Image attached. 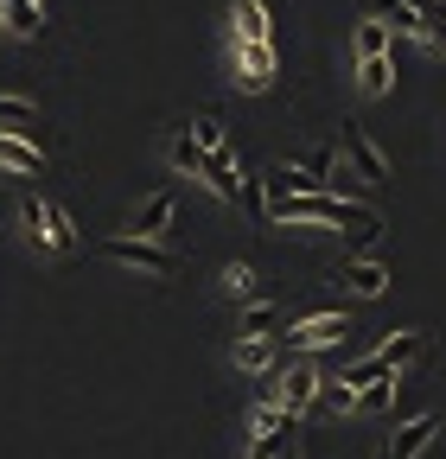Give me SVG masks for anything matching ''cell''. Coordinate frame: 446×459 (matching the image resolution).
Segmentation results:
<instances>
[{
    "instance_id": "1",
    "label": "cell",
    "mask_w": 446,
    "mask_h": 459,
    "mask_svg": "<svg viewBox=\"0 0 446 459\" xmlns=\"http://www.w3.org/2000/svg\"><path fill=\"white\" fill-rule=\"evenodd\" d=\"M268 217H300V223H345L351 249H370L382 237V217L370 204L351 198H331V192H287V198H268Z\"/></svg>"
},
{
    "instance_id": "2",
    "label": "cell",
    "mask_w": 446,
    "mask_h": 459,
    "mask_svg": "<svg viewBox=\"0 0 446 459\" xmlns=\"http://www.w3.org/2000/svg\"><path fill=\"white\" fill-rule=\"evenodd\" d=\"M102 255L122 262V268H141V274H179V255L166 243H147V237H108Z\"/></svg>"
},
{
    "instance_id": "3",
    "label": "cell",
    "mask_w": 446,
    "mask_h": 459,
    "mask_svg": "<svg viewBox=\"0 0 446 459\" xmlns=\"http://www.w3.org/2000/svg\"><path fill=\"white\" fill-rule=\"evenodd\" d=\"M345 338H351V319L345 313H313V319H300L287 332L294 351H325V344H345Z\"/></svg>"
},
{
    "instance_id": "4",
    "label": "cell",
    "mask_w": 446,
    "mask_h": 459,
    "mask_svg": "<svg viewBox=\"0 0 446 459\" xmlns=\"http://www.w3.org/2000/svg\"><path fill=\"white\" fill-rule=\"evenodd\" d=\"M274 383H281V395H274V402H281L287 415H306L313 402H319V370H313V364H287Z\"/></svg>"
},
{
    "instance_id": "5",
    "label": "cell",
    "mask_w": 446,
    "mask_h": 459,
    "mask_svg": "<svg viewBox=\"0 0 446 459\" xmlns=\"http://www.w3.org/2000/svg\"><path fill=\"white\" fill-rule=\"evenodd\" d=\"M433 434H440V415H415V421H402V428H396V440H389L376 459H415V453H427V446H433Z\"/></svg>"
},
{
    "instance_id": "6",
    "label": "cell",
    "mask_w": 446,
    "mask_h": 459,
    "mask_svg": "<svg viewBox=\"0 0 446 459\" xmlns=\"http://www.w3.org/2000/svg\"><path fill=\"white\" fill-rule=\"evenodd\" d=\"M345 160L357 166V179H364V186L389 179V160H382V153H376V141H370L364 128H351V122H345Z\"/></svg>"
},
{
    "instance_id": "7",
    "label": "cell",
    "mask_w": 446,
    "mask_h": 459,
    "mask_svg": "<svg viewBox=\"0 0 446 459\" xmlns=\"http://www.w3.org/2000/svg\"><path fill=\"white\" fill-rule=\"evenodd\" d=\"M173 211H179V198H173V192H153V198L134 211V230H141L147 243H159L166 230H173Z\"/></svg>"
},
{
    "instance_id": "8",
    "label": "cell",
    "mask_w": 446,
    "mask_h": 459,
    "mask_svg": "<svg viewBox=\"0 0 446 459\" xmlns=\"http://www.w3.org/2000/svg\"><path fill=\"white\" fill-rule=\"evenodd\" d=\"M0 166H7V172H20V179H39V172H45V153H39L32 141H20V134H7V128H0Z\"/></svg>"
},
{
    "instance_id": "9",
    "label": "cell",
    "mask_w": 446,
    "mask_h": 459,
    "mask_svg": "<svg viewBox=\"0 0 446 459\" xmlns=\"http://www.w3.org/2000/svg\"><path fill=\"white\" fill-rule=\"evenodd\" d=\"M198 179L223 198V204H243V179H236V166H230V153H204V172Z\"/></svg>"
},
{
    "instance_id": "10",
    "label": "cell",
    "mask_w": 446,
    "mask_h": 459,
    "mask_svg": "<svg viewBox=\"0 0 446 459\" xmlns=\"http://www.w3.org/2000/svg\"><path fill=\"white\" fill-rule=\"evenodd\" d=\"M243 83L249 90L274 83V39H243Z\"/></svg>"
},
{
    "instance_id": "11",
    "label": "cell",
    "mask_w": 446,
    "mask_h": 459,
    "mask_svg": "<svg viewBox=\"0 0 446 459\" xmlns=\"http://www.w3.org/2000/svg\"><path fill=\"white\" fill-rule=\"evenodd\" d=\"M339 281L351 287L357 300H376L382 287H389V268H382V262H345V268H339Z\"/></svg>"
},
{
    "instance_id": "12",
    "label": "cell",
    "mask_w": 446,
    "mask_h": 459,
    "mask_svg": "<svg viewBox=\"0 0 446 459\" xmlns=\"http://www.w3.org/2000/svg\"><path fill=\"white\" fill-rule=\"evenodd\" d=\"M0 128H7V134H20V141H32V147H39V108H32L26 96H0Z\"/></svg>"
},
{
    "instance_id": "13",
    "label": "cell",
    "mask_w": 446,
    "mask_h": 459,
    "mask_svg": "<svg viewBox=\"0 0 446 459\" xmlns=\"http://www.w3.org/2000/svg\"><path fill=\"white\" fill-rule=\"evenodd\" d=\"M389 83H396V57H389V51L357 57V90L364 96H389Z\"/></svg>"
},
{
    "instance_id": "14",
    "label": "cell",
    "mask_w": 446,
    "mask_h": 459,
    "mask_svg": "<svg viewBox=\"0 0 446 459\" xmlns=\"http://www.w3.org/2000/svg\"><path fill=\"white\" fill-rule=\"evenodd\" d=\"M0 20H7V32H20V39L45 32V7H39V0H0Z\"/></svg>"
},
{
    "instance_id": "15",
    "label": "cell",
    "mask_w": 446,
    "mask_h": 459,
    "mask_svg": "<svg viewBox=\"0 0 446 459\" xmlns=\"http://www.w3.org/2000/svg\"><path fill=\"white\" fill-rule=\"evenodd\" d=\"M370 7V20H382V26H396V32H421V20L427 13H415L408 0H364Z\"/></svg>"
},
{
    "instance_id": "16",
    "label": "cell",
    "mask_w": 446,
    "mask_h": 459,
    "mask_svg": "<svg viewBox=\"0 0 446 459\" xmlns=\"http://www.w3.org/2000/svg\"><path fill=\"white\" fill-rule=\"evenodd\" d=\"M45 243H51V255H71L77 249V230H71L64 204H45Z\"/></svg>"
},
{
    "instance_id": "17",
    "label": "cell",
    "mask_w": 446,
    "mask_h": 459,
    "mask_svg": "<svg viewBox=\"0 0 446 459\" xmlns=\"http://www.w3.org/2000/svg\"><path fill=\"white\" fill-rule=\"evenodd\" d=\"M313 409H331V415H357V389L345 377H319V402Z\"/></svg>"
},
{
    "instance_id": "18",
    "label": "cell",
    "mask_w": 446,
    "mask_h": 459,
    "mask_svg": "<svg viewBox=\"0 0 446 459\" xmlns=\"http://www.w3.org/2000/svg\"><path fill=\"white\" fill-rule=\"evenodd\" d=\"M243 338H281V307H274V300L243 307Z\"/></svg>"
},
{
    "instance_id": "19",
    "label": "cell",
    "mask_w": 446,
    "mask_h": 459,
    "mask_svg": "<svg viewBox=\"0 0 446 459\" xmlns=\"http://www.w3.org/2000/svg\"><path fill=\"white\" fill-rule=\"evenodd\" d=\"M230 20H236V39H274V32H268V7H262V0H236Z\"/></svg>"
},
{
    "instance_id": "20",
    "label": "cell",
    "mask_w": 446,
    "mask_h": 459,
    "mask_svg": "<svg viewBox=\"0 0 446 459\" xmlns=\"http://www.w3.org/2000/svg\"><path fill=\"white\" fill-rule=\"evenodd\" d=\"M166 153H173V166H179V172H192V179L204 172V147H198L192 134H173V141H166Z\"/></svg>"
},
{
    "instance_id": "21",
    "label": "cell",
    "mask_w": 446,
    "mask_h": 459,
    "mask_svg": "<svg viewBox=\"0 0 446 459\" xmlns=\"http://www.w3.org/2000/svg\"><path fill=\"white\" fill-rule=\"evenodd\" d=\"M192 141H198L204 153H230V134H223L217 115H198V122H192Z\"/></svg>"
},
{
    "instance_id": "22",
    "label": "cell",
    "mask_w": 446,
    "mask_h": 459,
    "mask_svg": "<svg viewBox=\"0 0 446 459\" xmlns=\"http://www.w3.org/2000/svg\"><path fill=\"white\" fill-rule=\"evenodd\" d=\"M236 364L243 370H268L274 364V338H236Z\"/></svg>"
},
{
    "instance_id": "23",
    "label": "cell",
    "mask_w": 446,
    "mask_h": 459,
    "mask_svg": "<svg viewBox=\"0 0 446 459\" xmlns=\"http://www.w3.org/2000/svg\"><path fill=\"white\" fill-rule=\"evenodd\" d=\"M20 223H26V237L51 255V243H45V198H32V192H26V198H20Z\"/></svg>"
},
{
    "instance_id": "24",
    "label": "cell",
    "mask_w": 446,
    "mask_h": 459,
    "mask_svg": "<svg viewBox=\"0 0 446 459\" xmlns=\"http://www.w3.org/2000/svg\"><path fill=\"white\" fill-rule=\"evenodd\" d=\"M389 395H396V383H364V389H357V415H376V409H389Z\"/></svg>"
},
{
    "instance_id": "25",
    "label": "cell",
    "mask_w": 446,
    "mask_h": 459,
    "mask_svg": "<svg viewBox=\"0 0 446 459\" xmlns=\"http://www.w3.org/2000/svg\"><path fill=\"white\" fill-rule=\"evenodd\" d=\"M223 287H230L236 300H243V294H255V268H249V262H230V268H223Z\"/></svg>"
},
{
    "instance_id": "26",
    "label": "cell",
    "mask_w": 446,
    "mask_h": 459,
    "mask_svg": "<svg viewBox=\"0 0 446 459\" xmlns=\"http://www.w3.org/2000/svg\"><path fill=\"white\" fill-rule=\"evenodd\" d=\"M421 45H427V51H446V20L427 13V20H421Z\"/></svg>"
},
{
    "instance_id": "27",
    "label": "cell",
    "mask_w": 446,
    "mask_h": 459,
    "mask_svg": "<svg viewBox=\"0 0 446 459\" xmlns=\"http://www.w3.org/2000/svg\"><path fill=\"white\" fill-rule=\"evenodd\" d=\"M433 20H446V0H433Z\"/></svg>"
}]
</instances>
